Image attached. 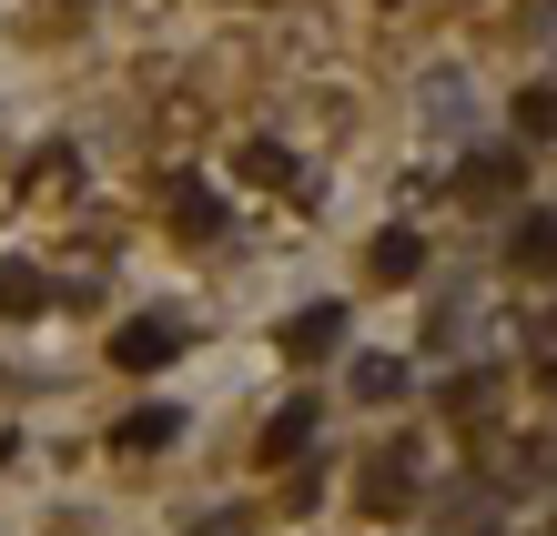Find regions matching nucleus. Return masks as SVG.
I'll use <instances>...</instances> for the list:
<instances>
[{"label":"nucleus","instance_id":"7","mask_svg":"<svg viewBox=\"0 0 557 536\" xmlns=\"http://www.w3.org/2000/svg\"><path fill=\"white\" fill-rule=\"evenodd\" d=\"M416 263H425V253H416V233H385V244H375V274H385V284H406Z\"/></svg>","mask_w":557,"mask_h":536},{"label":"nucleus","instance_id":"8","mask_svg":"<svg viewBox=\"0 0 557 536\" xmlns=\"http://www.w3.org/2000/svg\"><path fill=\"white\" fill-rule=\"evenodd\" d=\"M173 435H183V415H173V406H152V415L122 425V446H173Z\"/></svg>","mask_w":557,"mask_h":536},{"label":"nucleus","instance_id":"4","mask_svg":"<svg viewBox=\"0 0 557 536\" xmlns=\"http://www.w3.org/2000/svg\"><path fill=\"white\" fill-rule=\"evenodd\" d=\"M0 314H41V274L30 263H0Z\"/></svg>","mask_w":557,"mask_h":536},{"label":"nucleus","instance_id":"3","mask_svg":"<svg viewBox=\"0 0 557 536\" xmlns=\"http://www.w3.org/2000/svg\"><path fill=\"white\" fill-rule=\"evenodd\" d=\"M355 395H366V406H385V395H406V364H396V354H366V364H355Z\"/></svg>","mask_w":557,"mask_h":536},{"label":"nucleus","instance_id":"2","mask_svg":"<svg viewBox=\"0 0 557 536\" xmlns=\"http://www.w3.org/2000/svg\"><path fill=\"white\" fill-rule=\"evenodd\" d=\"M335 345H345V304H314V314H294V324H284V354H305V364H314V354H335Z\"/></svg>","mask_w":557,"mask_h":536},{"label":"nucleus","instance_id":"5","mask_svg":"<svg viewBox=\"0 0 557 536\" xmlns=\"http://www.w3.org/2000/svg\"><path fill=\"white\" fill-rule=\"evenodd\" d=\"M234 173H244V183H294V162H284V142H244Z\"/></svg>","mask_w":557,"mask_h":536},{"label":"nucleus","instance_id":"1","mask_svg":"<svg viewBox=\"0 0 557 536\" xmlns=\"http://www.w3.org/2000/svg\"><path fill=\"white\" fill-rule=\"evenodd\" d=\"M173 354H183V324H173V314L122 324V334H112V364H133V375H143V364H173Z\"/></svg>","mask_w":557,"mask_h":536},{"label":"nucleus","instance_id":"6","mask_svg":"<svg viewBox=\"0 0 557 536\" xmlns=\"http://www.w3.org/2000/svg\"><path fill=\"white\" fill-rule=\"evenodd\" d=\"M305 435H314V406H294V415H274V425H264V456L284 465L294 446H305Z\"/></svg>","mask_w":557,"mask_h":536}]
</instances>
